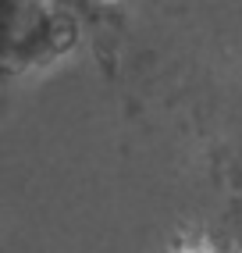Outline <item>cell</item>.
<instances>
[{"label": "cell", "instance_id": "obj_1", "mask_svg": "<svg viewBox=\"0 0 242 253\" xmlns=\"http://www.w3.org/2000/svg\"><path fill=\"white\" fill-rule=\"evenodd\" d=\"M171 253H221L217 246H210L206 239H193V243H182V246H175Z\"/></svg>", "mask_w": 242, "mask_h": 253}]
</instances>
